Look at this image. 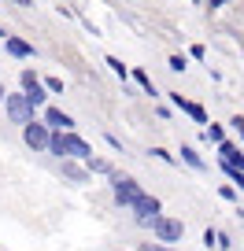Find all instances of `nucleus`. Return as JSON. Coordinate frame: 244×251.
Returning a JSON list of instances; mask_svg holds the SVG:
<instances>
[{
	"label": "nucleus",
	"mask_w": 244,
	"mask_h": 251,
	"mask_svg": "<svg viewBox=\"0 0 244 251\" xmlns=\"http://www.w3.org/2000/svg\"><path fill=\"white\" fill-rule=\"evenodd\" d=\"M48 151H52V155H59V159H78V163H85V159L93 155V148H89L78 133H52Z\"/></svg>",
	"instance_id": "f257e3e1"
},
{
	"label": "nucleus",
	"mask_w": 244,
	"mask_h": 251,
	"mask_svg": "<svg viewBox=\"0 0 244 251\" xmlns=\"http://www.w3.org/2000/svg\"><path fill=\"white\" fill-rule=\"evenodd\" d=\"M152 233H156L159 244H178L181 233H185V226H181V218H170V214H159L156 222H152Z\"/></svg>",
	"instance_id": "f03ea898"
},
{
	"label": "nucleus",
	"mask_w": 244,
	"mask_h": 251,
	"mask_svg": "<svg viewBox=\"0 0 244 251\" xmlns=\"http://www.w3.org/2000/svg\"><path fill=\"white\" fill-rule=\"evenodd\" d=\"M4 103H8L11 122H19V126H30L33 122V103L26 100V93H8V96H4Z\"/></svg>",
	"instance_id": "7ed1b4c3"
},
{
	"label": "nucleus",
	"mask_w": 244,
	"mask_h": 251,
	"mask_svg": "<svg viewBox=\"0 0 244 251\" xmlns=\"http://www.w3.org/2000/svg\"><path fill=\"white\" fill-rule=\"evenodd\" d=\"M141 196H144V188L134 177H115V203L118 207H134Z\"/></svg>",
	"instance_id": "20e7f679"
},
{
	"label": "nucleus",
	"mask_w": 244,
	"mask_h": 251,
	"mask_svg": "<svg viewBox=\"0 0 244 251\" xmlns=\"http://www.w3.org/2000/svg\"><path fill=\"white\" fill-rule=\"evenodd\" d=\"M19 81H23V93H26V100H30L33 107L48 100V89L37 81V74H33V71H23V74H19Z\"/></svg>",
	"instance_id": "39448f33"
},
{
	"label": "nucleus",
	"mask_w": 244,
	"mask_h": 251,
	"mask_svg": "<svg viewBox=\"0 0 244 251\" xmlns=\"http://www.w3.org/2000/svg\"><path fill=\"white\" fill-rule=\"evenodd\" d=\"M130 211L137 214V222H141V226H152V222L159 218V200H156V196H148V192H144V196L137 200V203L130 207Z\"/></svg>",
	"instance_id": "423d86ee"
},
{
	"label": "nucleus",
	"mask_w": 244,
	"mask_h": 251,
	"mask_svg": "<svg viewBox=\"0 0 244 251\" xmlns=\"http://www.w3.org/2000/svg\"><path fill=\"white\" fill-rule=\"evenodd\" d=\"M23 137H26V144H30L33 151H37V148H48V141H52V133H48V126H45V122L23 126Z\"/></svg>",
	"instance_id": "0eeeda50"
},
{
	"label": "nucleus",
	"mask_w": 244,
	"mask_h": 251,
	"mask_svg": "<svg viewBox=\"0 0 244 251\" xmlns=\"http://www.w3.org/2000/svg\"><path fill=\"white\" fill-rule=\"evenodd\" d=\"M45 126H48V129H55V133H74V118L63 115L59 107H48L45 111Z\"/></svg>",
	"instance_id": "6e6552de"
},
{
	"label": "nucleus",
	"mask_w": 244,
	"mask_h": 251,
	"mask_svg": "<svg viewBox=\"0 0 244 251\" xmlns=\"http://www.w3.org/2000/svg\"><path fill=\"white\" fill-rule=\"evenodd\" d=\"M170 100H174V107H181V111H185V115H189L196 126H207V111L200 107V103H189L181 93H170Z\"/></svg>",
	"instance_id": "1a4fd4ad"
},
{
	"label": "nucleus",
	"mask_w": 244,
	"mask_h": 251,
	"mask_svg": "<svg viewBox=\"0 0 244 251\" xmlns=\"http://www.w3.org/2000/svg\"><path fill=\"white\" fill-rule=\"evenodd\" d=\"M4 45H8V52L15 55V59H33V45H30V41L11 37V33H8V37H4Z\"/></svg>",
	"instance_id": "9d476101"
},
{
	"label": "nucleus",
	"mask_w": 244,
	"mask_h": 251,
	"mask_svg": "<svg viewBox=\"0 0 244 251\" xmlns=\"http://www.w3.org/2000/svg\"><path fill=\"white\" fill-rule=\"evenodd\" d=\"M63 174L71 181H85L89 177V170H85V166H78V159H63Z\"/></svg>",
	"instance_id": "9b49d317"
},
{
	"label": "nucleus",
	"mask_w": 244,
	"mask_h": 251,
	"mask_svg": "<svg viewBox=\"0 0 244 251\" xmlns=\"http://www.w3.org/2000/svg\"><path fill=\"white\" fill-rule=\"evenodd\" d=\"M85 170H89V174H115V166H111L108 159H96V155H89V159H85Z\"/></svg>",
	"instance_id": "f8f14e48"
},
{
	"label": "nucleus",
	"mask_w": 244,
	"mask_h": 251,
	"mask_svg": "<svg viewBox=\"0 0 244 251\" xmlns=\"http://www.w3.org/2000/svg\"><path fill=\"white\" fill-rule=\"evenodd\" d=\"M181 159H185V163H189L192 170H204V166H207L204 159L196 155V148H189V144H181Z\"/></svg>",
	"instance_id": "ddd939ff"
},
{
	"label": "nucleus",
	"mask_w": 244,
	"mask_h": 251,
	"mask_svg": "<svg viewBox=\"0 0 244 251\" xmlns=\"http://www.w3.org/2000/svg\"><path fill=\"white\" fill-rule=\"evenodd\" d=\"M204 141H207V144H222V141H226V137H222V126L207 122V129H204Z\"/></svg>",
	"instance_id": "4468645a"
},
{
	"label": "nucleus",
	"mask_w": 244,
	"mask_h": 251,
	"mask_svg": "<svg viewBox=\"0 0 244 251\" xmlns=\"http://www.w3.org/2000/svg\"><path fill=\"white\" fill-rule=\"evenodd\" d=\"M134 78H137V85H141V89H144L148 96H156V85H152V78H148L144 71H134Z\"/></svg>",
	"instance_id": "2eb2a0df"
},
{
	"label": "nucleus",
	"mask_w": 244,
	"mask_h": 251,
	"mask_svg": "<svg viewBox=\"0 0 244 251\" xmlns=\"http://www.w3.org/2000/svg\"><path fill=\"white\" fill-rule=\"evenodd\" d=\"M108 67H111V71L118 74V78H126V74H130L126 67H122V59H115V55H108Z\"/></svg>",
	"instance_id": "dca6fc26"
},
{
	"label": "nucleus",
	"mask_w": 244,
	"mask_h": 251,
	"mask_svg": "<svg viewBox=\"0 0 244 251\" xmlns=\"http://www.w3.org/2000/svg\"><path fill=\"white\" fill-rule=\"evenodd\" d=\"M189 63H185V55H170V71H185Z\"/></svg>",
	"instance_id": "f3484780"
},
{
	"label": "nucleus",
	"mask_w": 244,
	"mask_h": 251,
	"mask_svg": "<svg viewBox=\"0 0 244 251\" xmlns=\"http://www.w3.org/2000/svg\"><path fill=\"white\" fill-rule=\"evenodd\" d=\"M45 89H48V93H63V81H59V78H48Z\"/></svg>",
	"instance_id": "a211bd4d"
},
{
	"label": "nucleus",
	"mask_w": 244,
	"mask_h": 251,
	"mask_svg": "<svg viewBox=\"0 0 244 251\" xmlns=\"http://www.w3.org/2000/svg\"><path fill=\"white\" fill-rule=\"evenodd\" d=\"M218 196H222V200H237V192H233L229 185H222V188H218Z\"/></svg>",
	"instance_id": "6ab92c4d"
},
{
	"label": "nucleus",
	"mask_w": 244,
	"mask_h": 251,
	"mask_svg": "<svg viewBox=\"0 0 244 251\" xmlns=\"http://www.w3.org/2000/svg\"><path fill=\"white\" fill-rule=\"evenodd\" d=\"M204 244H207V248H211V244H218V233H215V229H207V233H204Z\"/></svg>",
	"instance_id": "aec40b11"
},
{
	"label": "nucleus",
	"mask_w": 244,
	"mask_h": 251,
	"mask_svg": "<svg viewBox=\"0 0 244 251\" xmlns=\"http://www.w3.org/2000/svg\"><path fill=\"white\" fill-rule=\"evenodd\" d=\"M229 126H233L237 133H241V141H244V118H241V115H237V118H233V122H229Z\"/></svg>",
	"instance_id": "412c9836"
},
{
	"label": "nucleus",
	"mask_w": 244,
	"mask_h": 251,
	"mask_svg": "<svg viewBox=\"0 0 244 251\" xmlns=\"http://www.w3.org/2000/svg\"><path fill=\"white\" fill-rule=\"evenodd\" d=\"M152 155H156V159H163V163H174V155H166L163 148H152Z\"/></svg>",
	"instance_id": "4be33fe9"
},
{
	"label": "nucleus",
	"mask_w": 244,
	"mask_h": 251,
	"mask_svg": "<svg viewBox=\"0 0 244 251\" xmlns=\"http://www.w3.org/2000/svg\"><path fill=\"white\" fill-rule=\"evenodd\" d=\"M159 248H163V244H144L141 251H159Z\"/></svg>",
	"instance_id": "5701e85b"
},
{
	"label": "nucleus",
	"mask_w": 244,
	"mask_h": 251,
	"mask_svg": "<svg viewBox=\"0 0 244 251\" xmlns=\"http://www.w3.org/2000/svg\"><path fill=\"white\" fill-rule=\"evenodd\" d=\"M207 4H211V8H218V4H229V0H207Z\"/></svg>",
	"instance_id": "b1692460"
},
{
	"label": "nucleus",
	"mask_w": 244,
	"mask_h": 251,
	"mask_svg": "<svg viewBox=\"0 0 244 251\" xmlns=\"http://www.w3.org/2000/svg\"><path fill=\"white\" fill-rule=\"evenodd\" d=\"M4 96H8V93H4V85H0V100H4Z\"/></svg>",
	"instance_id": "393cba45"
},
{
	"label": "nucleus",
	"mask_w": 244,
	"mask_h": 251,
	"mask_svg": "<svg viewBox=\"0 0 244 251\" xmlns=\"http://www.w3.org/2000/svg\"><path fill=\"white\" fill-rule=\"evenodd\" d=\"M159 251H174V248H166V244H163V248H159Z\"/></svg>",
	"instance_id": "a878e982"
},
{
	"label": "nucleus",
	"mask_w": 244,
	"mask_h": 251,
	"mask_svg": "<svg viewBox=\"0 0 244 251\" xmlns=\"http://www.w3.org/2000/svg\"><path fill=\"white\" fill-rule=\"evenodd\" d=\"M19 4H26V8H30V0H19Z\"/></svg>",
	"instance_id": "bb28decb"
}]
</instances>
